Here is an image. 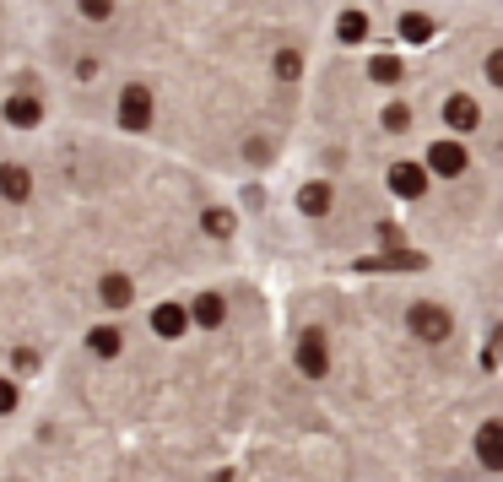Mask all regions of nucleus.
<instances>
[{
	"label": "nucleus",
	"instance_id": "nucleus-1",
	"mask_svg": "<svg viewBox=\"0 0 503 482\" xmlns=\"http://www.w3.org/2000/svg\"><path fill=\"white\" fill-rule=\"evenodd\" d=\"M406 331H411L417 341H427V347H439V341L455 336V315H450L444 304H434V298H417V304L406 309Z\"/></svg>",
	"mask_w": 503,
	"mask_h": 482
},
{
	"label": "nucleus",
	"instance_id": "nucleus-2",
	"mask_svg": "<svg viewBox=\"0 0 503 482\" xmlns=\"http://www.w3.org/2000/svg\"><path fill=\"white\" fill-rule=\"evenodd\" d=\"M114 119H119V130H130V135H141L152 125V93L141 87V82H130V87H119V103H114Z\"/></svg>",
	"mask_w": 503,
	"mask_h": 482
},
{
	"label": "nucleus",
	"instance_id": "nucleus-3",
	"mask_svg": "<svg viewBox=\"0 0 503 482\" xmlns=\"http://www.w3.org/2000/svg\"><path fill=\"white\" fill-rule=\"evenodd\" d=\"M422 168H427V179H460L471 168V152L460 142H434L427 158H422Z\"/></svg>",
	"mask_w": 503,
	"mask_h": 482
},
{
	"label": "nucleus",
	"instance_id": "nucleus-4",
	"mask_svg": "<svg viewBox=\"0 0 503 482\" xmlns=\"http://www.w3.org/2000/svg\"><path fill=\"white\" fill-rule=\"evenodd\" d=\"M293 358H298V374L304 380H325L330 374V341H325V331H304Z\"/></svg>",
	"mask_w": 503,
	"mask_h": 482
},
{
	"label": "nucleus",
	"instance_id": "nucleus-5",
	"mask_svg": "<svg viewBox=\"0 0 503 482\" xmlns=\"http://www.w3.org/2000/svg\"><path fill=\"white\" fill-rule=\"evenodd\" d=\"M444 125H450L455 135H471V130L482 125V103H476L471 93H450V98H444Z\"/></svg>",
	"mask_w": 503,
	"mask_h": 482
},
{
	"label": "nucleus",
	"instance_id": "nucleus-6",
	"mask_svg": "<svg viewBox=\"0 0 503 482\" xmlns=\"http://www.w3.org/2000/svg\"><path fill=\"white\" fill-rule=\"evenodd\" d=\"M390 195H401V200H422L427 195V168L422 163H390Z\"/></svg>",
	"mask_w": 503,
	"mask_h": 482
},
{
	"label": "nucleus",
	"instance_id": "nucleus-7",
	"mask_svg": "<svg viewBox=\"0 0 503 482\" xmlns=\"http://www.w3.org/2000/svg\"><path fill=\"white\" fill-rule=\"evenodd\" d=\"M0 119H6V125H17V130H33V125L44 119V103H38L33 93H12L6 103H0Z\"/></svg>",
	"mask_w": 503,
	"mask_h": 482
},
{
	"label": "nucleus",
	"instance_id": "nucleus-8",
	"mask_svg": "<svg viewBox=\"0 0 503 482\" xmlns=\"http://www.w3.org/2000/svg\"><path fill=\"white\" fill-rule=\"evenodd\" d=\"M476 461L487 471H503V418H492V423L476 429Z\"/></svg>",
	"mask_w": 503,
	"mask_h": 482
},
{
	"label": "nucleus",
	"instance_id": "nucleus-9",
	"mask_svg": "<svg viewBox=\"0 0 503 482\" xmlns=\"http://www.w3.org/2000/svg\"><path fill=\"white\" fill-rule=\"evenodd\" d=\"M28 195H33V174L22 163H0V200L28 206Z\"/></svg>",
	"mask_w": 503,
	"mask_h": 482
},
{
	"label": "nucleus",
	"instance_id": "nucleus-10",
	"mask_svg": "<svg viewBox=\"0 0 503 482\" xmlns=\"http://www.w3.org/2000/svg\"><path fill=\"white\" fill-rule=\"evenodd\" d=\"M184 331H190V309H184V304H158V309H152V336L179 341Z\"/></svg>",
	"mask_w": 503,
	"mask_h": 482
},
{
	"label": "nucleus",
	"instance_id": "nucleus-11",
	"mask_svg": "<svg viewBox=\"0 0 503 482\" xmlns=\"http://www.w3.org/2000/svg\"><path fill=\"white\" fill-rule=\"evenodd\" d=\"M228 320V304H223V293H200L195 304H190V325H200V331H217Z\"/></svg>",
	"mask_w": 503,
	"mask_h": 482
},
{
	"label": "nucleus",
	"instance_id": "nucleus-12",
	"mask_svg": "<svg viewBox=\"0 0 503 482\" xmlns=\"http://www.w3.org/2000/svg\"><path fill=\"white\" fill-rule=\"evenodd\" d=\"M330 200H336V190H330L325 179H314V184L298 190V212H304V217H330Z\"/></svg>",
	"mask_w": 503,
	"mask_h": 482
},
{
	"label": "nucleus",
	"instance_id": "nucleus-13",
	"mask_svg": "<svg viewBox=\"0 0 503 482\" xmlns=\"http://www.w3.org/2000/svg\"><path fill=\"white\" fill-rule=\"evenodd\" d=\"M98 298H103L109 309H130V298H135V282L125 277V271H109V277L98 282Z\"/></svg>",
	"mask_w": 503,
	"mask_h": 482
},
{
	"label": "nucleus",
	"instance_id": "nucleus-14",
	"mask_svg": "<svg viewBox=\"0 0 503 482\" xmlns=\"http://www.w3.org/2000/svg\"><path fill=\"white\" fill-rule=\"evenodd\" d=\"M119 347H125V331L119 325H93L87 331V353L93 358H119Z\"/></svg>",
	"mask_w": 503,
	"mask_h": 482
},
{
	"label": "nucleus",
	"instance_id": "nucleus-15",
	"mask_svg": "<svg viewBox=\"0 0 503 482\" xmlns=\"http://www.w3.org/2000/svg\"><path fill=\"white\" fill-rule=\"evenodd\" d=\"M200 228H206L211 239H233V228H239V217L228 212V206H206V212H200Z\"/></svg>",
	"mask_w": 503,
	"mask_h": 482
},
{
	"label": "nucleus",
	"instance_id": "nucleus-16",
	"mask_svg": "<svg viewBox=\"0 0 503 482\" xmlns=\"http://www.w3.org/2000/svg\"><path fill=\"white\" fill-rule=\"evenodd\" d=\"M336 38H341V44H363V38H369V17H363V12H341V17H336Z\"/></svg>",
	"mask_w": 503,
	"mask_h": 482
},
{
	"label": "nucleus",
	"instance_id": "nucleus-17",
	"mask_svg": "<svg viewBox=\"0 0 503 482\" xmlns=\"http://www.w3.org/2000/svg\"><path fill=\"white\" fill-rule=\"evenodd\" d=\"M271 71H276V82H298V77H304V54H298V49H276Z\"/></svg>",
	"mask_w": 503,
	"mask_h": 482
},
{
	"label": "nucleus",
	"instance_id": "nucleus-18",
	"mask_svg": "<svg viewBox=\"0 0 503 482\" xmlns=\"http://www.w3.org/2000/svg\"><path fill=\"white\" fill-rule=\"evenodd\" d=\"M401 38H406V44H427V38H434V17L406 12V17H401Z\"/></svg>",
	"mask_w": 503,
	"mask_h": 482
},
{
	"label": "nucleus",
	"instance_id": "nucleus-19",
	"mask_svg": "<svg viewBox=\"0 0 503 482\" xmlns=\"http://www.w3.org/2000/svg\"><path fill=\"white\" fill-rule=\"evenodd\" d=\"M369 77H374V82H385V87H395L406 71H401V60H395V54H379V60L369 65Z\"/></svg>",
	"mask_w": 503,
	"mask_h": 482
},
{
	"label": "nucleus",
	"instance_id": "nucleus-20",
	"mask_svg": "<svg viewBox=\"0 0 503 482\" xmlns=\"http://www.w3.org/2000/svg\"><path fill=\"white\" fill-rule=\"evenodd\" d=\"M379 125H385L390 135H401V130H411V109H406V103H390V109L379 114Z\"/></svg>",
	"mask_w": 503,
	"mask_h": 482
},
{
	"label": "nucleus",
	"instance_id": "nucleus-21",
	"mask_svg": "<svg viewBox=\"0 0 503 482\" xmlns=\"http://www.w3.org/2000/svg\"><path fill=\"white\" fill-rule=\"evenodd\" d=\"M17 401H22L17 380H6V374H0V418H12V412H17Z\"/></svg>",
	"mask_w": 503,
	"mask_h": 482
},
{
	"label": "nucleus",
	"instance_id": "nucleus-22",
	"mask_svg": "<svg viewBox=\"0 0 503 482\" xmlns=\"http://www.w3.org/2000/svg\"><path fill=\"white\" fill-rule=\"evenodd\" d=\"M82 17L87 22H109L114 17V0H82Z\"/></svg>",
	"mask_w": 503,
	"mask_h": 482
},
{
	"label": "nucleus",
	"instance_id": "nucleus-23",
	"mask_svg": "<svg viewBox=\"0 0 503 482\" xmlns=\"http://www.w3.org/2000/svg\"><path fill=\"white\" fill-rule=\"evenodd\" d=\"M482 71H487V82H492V87L503 93V49H492V54L482 60Z\"/></svg>",
	"mask_w": 503,
	"mask_h": 482
},
{
	"label": "nucleus",
	"instance_id": "nucleus-24",
	"mask_svg": "<svg viewBox=\"0 0 503 482\" xmlns=\"http://www.w3.org/2000/svg\"><path fill=\"white\" fill-rule=\"evenodd\" d=\"M244 158H249V163H265V158H271V142H265V135H255V142H244Z\"/></svg>",
	"mask_w": 503,
	"mask_h": 482
},
{
	"label": "nucleus",
	"instance_id": "nucleus-25",
	"mask_svg": "<svg viewBox=\"0 0 503 482\" xmlns=\"http://www.w3.org/2000/svg\"><path fill=\"white\" fill-rule=\"evenodd\" d=\"M77 77L82 82H98V60H77Z\"/></svg>",
	"mask_w": 503,
	"mask_h": 482
},
{
	"label": "nucleus",
	"instance_id": "nucleus-26",
	"mask_svg": "<svg viewBox=\"0 0 503 482\" xmlns=\"http://www.w3.org/2000/svg\"><path fill=\"white\" fill-rule=\"evenodd\" d=\"M487 353H498V364H503V325L492 331V347H487Z\"/></svg>",
	"mask_w": 503,
	"mask_h": 482
}]
</instances>
